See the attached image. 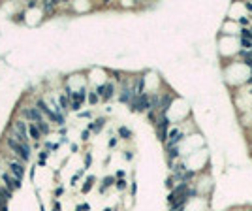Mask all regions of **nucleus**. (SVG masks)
Here are the masks:
<instances>
[{"label": "nucleus", "mask_w": 252, "mask_h": 211, "mask_svg": "<svg viewBox=\"0 0 252 211\" xmlns=\"http://www.w3.org/2000/svg\"><path fill=\"white\" fill-rule=\"evenodd\" d=\"M45 158H47V153H45V151H43V153H40V164H43V162H45Z\"/></svg>", "instance_id": "21"}, {"label": "nucleus", "mask_w": 252, "mask_h": 211, "mask_svg": "<svg viewBox=\"0 0 252 211\" xmlns=\"http://www.w3.org/2000/svg\"><path fill=\"white\" fill-rule=\"evenodd\" d=\"M104 211H115V209H113V207H105Z\"/></svg>", "instance_id": "31"}, {"label": "nucleus", "mask_w": 252, "mask_h": 211, "mask_svg": "<svg viewBox=\"0 0 252 211\" xmlns=\"http://www.w3.org/2000/svg\"><path fill=\"white\" fill-rule=\"evenodd\" d=\"M181 140H183V132L179 130V128H171V130H169V136H168V141H166V147L173 149Z\"/></svg>", "instance_id": "5"}, {"label": "nucleus", "mask_w": 252, "mask_h": 211, "mask_svg": "<svg viewBox=\"0 0 252 211\" xmlns=\"http://www.w3.org/2000/svg\"><path fill=\"white\" fill-rule=\"evenodd\" d=\"M90 162H92V157H90V155H87V157H85V168H89V166H90Z\"/></svg>", "instance_id": "20"}, {"label": "nucleus", "mask_w": 252, "mask_h": 211, "mask_svg": "<svg viewBox=\"0 0 252 211\" xmlns=\"http://www.w3.org/2000/svg\"><path fill=\"white\" fill-rule=\"evenodd\" d=\"M156 128H158V138H160V141H164L166 143L168 141V128H169V119L166 115H160V119H158V123H156Z\"/></svg>", "instance_id": "4"}, {"label": "nucleus", "mask_w": 252, "mask_h": 211, "mask_svg": "<svg viewBox=\"0 0 252 211\" xmlns=\"http://www.w3.org/2000/svg\"><path fill=\"white\" fill-rule=\"evenodd\" d=\"M104 123H105V119H104V117H100V119H96L94 123H90V125H89V130H92V132H100L102 128H104Z\"/></svg>", "instance_id": "11"}, {"label": "nucleus", "mask_w": 252, "mask_h": 211, "mask_svg": "<svg viewBox=\"0 0 252 211\" xmlns=\"http://www.w3.org/2000/svg\"><path fill=\"white\" fill-rule=\"evenodd\" d=\"M94 179H96L94 175H89V177H87V181H85V185H83V189H81V190H83V194H87V192H89V190L92 189V183H94Z\"/></svg>", "instance_id": "13"}, {"label": "nucleus", "mask_w": 252, "mask_h": 211, "mask_svg": "<svg viewBox=\"0 0 252 211\" xmlns=\"http://www.w3.org/2000/svg\"><path fill=\"white\" fill-rule=\"evenodd\" d=\"M36 125H38L40 130H42V134H47L49 132V126H47V123H45V121H40V123H36Z\"/></svg>", "instance_id": "16"}, {"label": "nucleus", "mask_w": 252, "mask_h": 211, "mask_svg": "<svg viewBox=\"0 0 252 211\" xmlns=\"http://www.w3.org/2000/svg\"><path fill=\"white\" fill-rule=\"evenodd\" d=\"M117 189H119V190H124L126 189V181H124V179H119V181H117Z\"/></svg>", "instance_id": "19"}, {"label": "nucleus", "mask_w": 252, "mask_h": 211, "mask_svg": "<svg viewBox=\"0 0 252 211\" xmlns=\"http://www.w3.org/2000/svg\"><path fill=\"white\" fill-rule=\"evenodd\" d=\"M13 138L17 141H21V143H27V140H28V126L25 125L23 121H17L15 123V132H13Z\"/></svg>", "instance_id": "3"}, {"label": "nucleus", "mask_w": 252, "mask_h": 211, "mask_svg": "<svg viewBox=\"0 0 252 211\" xmlns=\"http://www.w3.org/2000/svg\"><path fill=\"white\" fill-rule=\"evenodd\" d=\"M55 211H60V204H58V202L55 204Z\"/></svg>", "instance_id": "30"}, {"label": "nucleus", "mask_w": 252, "mask_h": 211, "mask_svg": "<svg viewBox=\"0 0 252 211\" xmlns=\"http://www.w3.org/2000/svg\"><path fill=\"white\" fill-rule=\"evenodd\" d=\"M28 136L32 138L34 141H38L40 138H42V130L38 128V125H36V123H32V125H28Z\"/></svg>", "instance_id": "10"}, {"label": "nucleus", "mask_w": 252, "mask_h": 211, "mask_svg": "<svg viewBox=\"0 0 252 211\" xmlns=\"http://www.w3.org/2000/svg\"><path fill=\"white\" fill-rule=\"evenodd\" d=\"M117 177L122 179V177H124V172H122V170H121V172H117Z\"/></svg>", "instance_id": "28"}, {"label": "nucleus", "mask_w": 252, "mask_h": 211, "mask_svg": "<svg viewBox=\"0 0 252 211\" xmlns=\"http://www.w3.org/2000/svg\"><path fill=\"white\" fill-rule=\"evenodd\" d=\"M119 136L124 138V140H130V138H132V132L128 130L126 126H121V128H119Z\"/></svg>", "instance_id": "14"}, {"label": "nucleus", "mask_w": 252, "mask_h": 211, "mask_svg": "<svg viewBox=\"0 0 252 211\" xmlns=\"http://www.w3.org/2000/svg\"><path fill=\"white\" fill-rule=\"evenodd\" d=\"M9 172H12V175L15 179H19V181H21L23 175H25V168L19 162H9Z\"/></svg>", "instance_id": "8"}, {"label": "nucleus", "mask_w": 252, "mask_h": 211, "mask_svg": "<svg viewBox=\"0 0 252 211\" xmlns=\"http://www.w3.org/2000/svg\"><path fill=\"white\" fill-rule=\"evenodd\" d=\"M113 183H115V177H105V179H104V185H102V189H100V190L104 192V190L109 187V185H113Z\"/></svg>", "instance_id": "15"}, {"label": "nucleus", "mask_w": 252, "mask_h": 211, "mask_svg": "<svg viewBox=\"0 0 252 211\" xmlns=\"http://www.w3.org/2000/svg\"><path fill=\"white\" fill-rule=\"evenodd\" d=\"M81 138H83V140H89V130H83V134H81Z\"/></svg>", "instance_id": "26"}, {"label": "nucleus", "mask_w": 252, "mask_h": 211, "mask_svg": "<svg viewBox=\"0 0 252 211\" xmlns=\"http://www.w3.org/2000/svg\"><path fill=\"white\" fill-rule=\"evenodd\" d=\"M56 147H58L56 143H53V145H51V143H47V149H49V151H56Z\"/></svg>", "instance_id": "23"}, {"label": "nucleus", "mask_w": 252, "mask_h": 211, "mask_svg": "<svg viewBox=\"0 0 252 211\" xmlns=\"http://www.w3.org/2000/svg\"><path fill=\"white\" fill-rule=\"evenodd\" d=\"M130 107L134 111H149L151 109V96L149 94H134Z\"/></svg>", "instance_id": "1"}, {"label": "nucleus", "mask_w": 252, "mask_h": 211, "mask_svg": "<svg viewBox=\"0 0 252 211\" xmlns=\"http://www.w3.org/2000/svg\"><path fill=\"white\" fill-rule=\"evenodd\" d=\"M132 157H134V155H132L130 151H126V153H124V158H126V160H132Z\"/></svg>", "instance_id": "25"}, {"label": "nucleus", "mask_w": 252, "mask_h": 211, "mask_svg": "<svg viewBox=\"0 0 252 211\" xmlns=\"http://www.w3.org/2000/svg\"><path fill=\"white\" fill-rule=\"evenodd\" d=\"M71 109L79 111V109H81V104H77V102H71Z\"/></svg>", "instance_id": "22"}, {"label": "nucleus", "mask_w": 252, "mask_h": 211, "mask_svg": "<svg viewBox=\"0 0 252 211\" xmlns=\"http://www.w3.org/2000/svg\"><path fill=\"white\" fill-rule=\"evenodd\" d=\"M239 23H241V25H248V17H241Z\"/></svg>", "instance_id": "24"}, {"label": "nucleus", "mask_w": 252, "mask_h": 211, "mask_svg": "<svg viewBox=\"0 0 252 211\" xmlns=\"http://www.w3.org/2000/svg\"><path fill=\"white\" fill-rule=\"evenodd\" d=\"M85 96H87V91L85 89H81V91H75L74 94L70 96L74 102H77V104H83V100H85Z\"/></svg>", "instance_id": "12"}, {"label": "nucleus", "mask_w": 252, "mask_h": 211, "mask_svg": "<svg viewBox=\"0 0 252 211\" xmlns=\"http://www.w3.org/2000/svg\"><path fill=\"white\" fill-rule=\"evenodd\" d=\"M115 145H117V140H115V138H111V140H109V147H115Z\"/></svg>", "instance_id": "27"}, {"label": "nucleus", "mask_w": 252, "mask_h": 211, "mask_svg": "<svg viewBox=\"0 0 252 211\" xmlns=\"http://www.w3.org/2000/svg\"><path fill=\"white\" fill-rule=\"evenodd\" d=\"M250 21H252V17H250Z\"/></svg>", "instance_id": "34"}, {"label": "nucleus", "mask_w": 252, "mask_h": 211, "mask_svg": "<svg viewBox=\"0 0 252 211\" xmlns=\"http://www.w3.org/2000/svg\"><path fill=\"white\" fill-rule=\"evenodd\" d=\"M98 100H100V96L96 94V92H89V102H90L92 106H94V104H96V102H98Z\"/></svg>", "instance_id": "17"}, {"label": "nucleus", "mask_w": 252, "mask_h": 211, "mask_svg": "<svg viewBox=\"0 0 252 211\" xmlns=\"http://www.w3.org/2000/svg\"><path fill=\"white\" fill-rule=\"evenodd\" d=\"M25 115H27L28 119H32L34 123L43 121V119H42V111H40L38 107H28V109H25Z\"/></svg>", "instance_id": "9"}, {"label": "nucleus", "mask_w": 252, "mask_h": 211, "mask_svg": "<svg viewBox=\"0 0 252 211\" xmlns=\"http://www.w3.org/2000/svg\"><path fill=\"white\" fill-rule=\"evenodd\" d=\"M2 179H4V183H6V187H8V190H9V192L21 187V181H19V179H15V177L12 175V173H4V175H2Z\"/></svg>", "instance_id": "6"}, {"label": "nucleus", "mask_w": 252, "mask_h": 211, "mask_svg": "<svg viewBox=\"0 0 252 211\" xmlns=\"http://www.w3.org/2000/svg\"><path fill=\"white\" fill-rule=\"evenodd\" d=\"M113 92H115V87H113L111 83H105V85L98 87V96H102L104 100H109L113 96Z\"/></svg>", "instance_id": "7"}, {"label": "nucleus", "mask_w": 252, "mask_h": 211, "mask_svg": "<svg viewBox=\"0 0 252 211\" xmlns=\"http://www.w3.org/2000/svg\"><path fill=\"white\" fill-rule=\"evenodd\" d=\"M250 74H252V70H250Z\"/></svg>", "instance_id": "33"}, {"label": "nucleus", "mask_w": 252, "mask_h": 211, "mask_svg": "<svg viewBox=\"0 0 252 211\" xmlns=\"http://www.w3.org/2000/svg\"><path fill=\"white\" fill-rule=\"evenodd\" d=\"M58 102H60V109H62V111L68 109V100H66V96H60Z\"/></svg>", "instance_id": "18"}, {"label": "nucleus", "mask_w": 252, "mask_h": 211, "mask_svg": "<svg viewBox=\"0 0 252 211\" xmlns=\"http://www.w3.org/2000/svg\"><path fill=\"white\" fill-rule=\"evenodd\" d=\"M245 8L248 9V12H252V4H250V2H246V4H245Z\"/></svg>", "instance_id": "29"}, {"label": "nucleus", "mask_w": 252, "mask_h": 211, "mask_svg": "<svg viewBox=\"0 0 252 211\" xmlns=\"http://www.w3.org/2000/svg\"><path fill=\"white\" fill-rule=\"evenodd\" d=\"M248 30H250V36H252V27H250V28H248Z\"/></svg>", "instance_id": "32"}, {"label": "nucleus", "mask_w": 252, "mask_h": 211, "mask_svg": "<svg viewBox=\"0 0 252 211\" xmlns=\"http://www.w3.org/2000/svg\"><path fill=\"white\" fill-rule=\"evenodd\" d=\"M8 145H9V149H13L15 155H19L23 160H28V158H30V149H28L27 143L17 141L15 138H8Z\"/></svg>", "instance_id": "2"}]
</instances>
